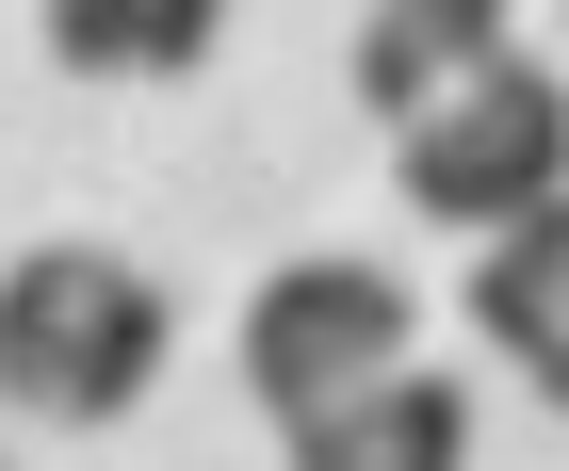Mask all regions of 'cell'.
Segmentation results:
<instances>
[{
    "label": "cell",
    "instance_id": "5",
    "mask_svg": "<svg viewBox=\"0 0 569 471\" xmlns=\"http://www.w3.org/2000/svg\"><path fill=\"white\" fill-rule=\"evenodd\" d=\"M505 49H521L505 0H375V17H358V114L407 130V114H439L456 82H488Z\"/></svg>",
    "mask_w": 569,
    "mask_h": 471
},
{
    "label": "cell",
    "instance_id": "2",
    "mask_svg": "<svg viewBox=\"0 0 569 471\" xmlns=\"http://www.w3.org/2000/svg\"><path fill=\"white\" fill-rule=\"evenodd\" d=\"M391 179H407V212L423 228H505V212H537V196H569V82L537 66V49H505L488 82H456L439 114H407L391 130Z\"/></svg>",
    "mask_w": 569,
    "mask_h": 471
},
{
    "label": "cell",
    "instance_id": "7",
    "mask_svg": "<svg viewBox=\"0 0 569 471\" xmlns=\"http://www.w3.org/2000/svg\"><path fill=\"white\" fill-rule=\"evenodd\" d=\"M472 325H488L505 358H553V342H569V196H537V212L488 228V260H472Z\"/></svg>",
    "mask_w": 569,
    "mask_h": 471
},
{
    "label": "cell",
    "instance_id": "8",
    "mask_svg": "<svg viewBox=\"0 0 569 471\" xmlns=\"http://www.w3.org/2000/svg\"><path fill=\"white\" fill-rule=\"evenodd\" d=\"M521 374H537V390H553V423H569V342H553V358H521Z\"/></svg>",
    "mask_w": 569,
    "mask_h": 471
},
{
    "label": "cell",
    "instance_id": "6",
    "mask_svg": "<svg viewBox=\"0 0 569 471\" xmlns=\"http://www.w3.org/2000/svg\"><path fill=\"white\" fill-rule=\"evenodd\" d=\"M33 33L82 82H179V66H212L228 0H33Z\"/></svg>",
    "mask_w": 569,
    "mask_h": 471
},
{
    "label": "cell",
    "instance_id": "1",
    "mask_svg": "<svg viewBox=\"0 0 569 471\" xmlns=\"http://www.w3.org/2000/svg\"><path fill=\"white\" fill-rule=\"evenodd\" d=\"M179 358V309L131 244H17L0 260V407L33 423H131Z\"/></svg>",
    "mask_w": 569,
    "mask_h": 471
},
{
    "label": "cell",
    "instance_id": "3",
    "mask_svg": "<svg viewBox=\"0 0 569 471\" xmlns=\"http://www.w3.org/2000/svg\"><path fill=\"white\" fill-rule=\"evenodd\" d=\"M391 358H407V277H375V260H277L244 293V390L277 423L358 390V374H391Z\"/></svg>",
    "mask_w": 569,
    "mask_h": 471
},
{
    "label": "cell",
    "instance_id": "4",
    "mask_svg": "<svg viewBox=\"0 0 569 471\" xmlns=\"http://www.w3.org/2000/svg\"><path fill=\"white\" fill-rule=\"evenodd\" d=\"M277 439H293V471H472V390L423 374V358H391V374L293 407Z\"/></svg>",
    "mask_w": 569,
    "mask_h": 471
}]
</instances>
